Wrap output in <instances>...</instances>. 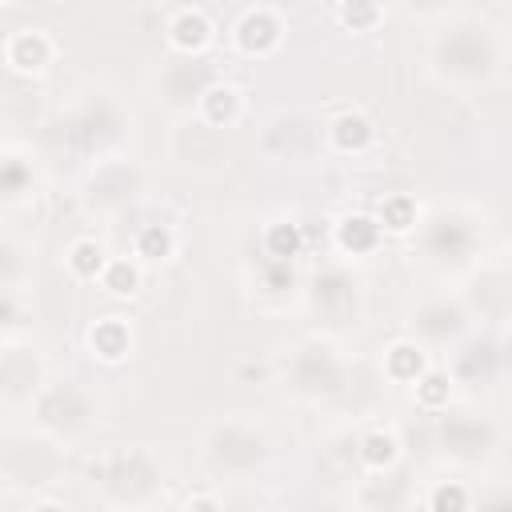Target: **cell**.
Wrapping results in <instances>:
<instances>
[{"instance_id":"19","label":"cell","mask_w":512,"mask_h":512,"mask_svg":"<svg viewBox=\"0 0 512 512\" xmlns=\"http://www.w3.org/2000/svg\"><path fill=\"white\" fill-rule=\"evenodd\" d=\"M32 512H68V508H64V504H56V500H40Z\"/></svg>"},{"instance_id":"4","label":"cell","mask_w":512,"mask_h":512,"mask_svg":"<svg viewBox=\"0 0 512 512\" xmlns=\"http://www.w3.org/2000/svg\"><path fill=\"white\" fill-rule=\"evenodd\" d=\"M244 112V92L228 80H216L200 92V120L212 124V128H232Z\"/></svg>"},{"instance_id":"12","label":"cell","mask_w":512,"mask_h":512,"mask_svg":"<svg viewBox=\"0 0 512 512\" xmlns=\"http://www.w3.org/2000/svg\"><path fill=\"white\" fill-rule=\"evenodd\" d=\"M376 224H380V232H392V236L412 232V224H416V200L412 196H388L380 204V212H376Z\"/></svg>"},{"instance_id":"2","label":"cell","mask_w":512,"mask_h":512,"mask_svg":"<svg viewBox=\"0 0 512 512\" xmlns=\"http://www.w3.org/2000/svg\"><path fill=\"white\" fill-rule=\"evenodd\" d=\"M232 40L244 56H268L284 40V16L272 4H248L232 28Z\"/></svg>"},{"instance_id":"9","label":"cell","mask_w":512,"mask_h":512,"mask_svg":"<svg viewBox=\"0 0 512 512\" xmlns=\"http://www.w3.org/2000/svg\"><path fill=\"white\" fill-rule=\"evenodd\" d=\"M360 460H364V468H372V472L396 468V460H400V436H396L392 428H372V432L360 440Z\"/></svg>"},{"instance_id":"3","label":"cell","mask_w":512,"mask_h":512,"mask_svg":"<svg viewBox=\"0 0 512 512\" xmlns=\"http://www.w3.org/2000/svg\"><path fill=\"white\" fill-rule=\"evenodd\" d=\"M164 36H168V44H172L176 52L196 56V52H204V48L212 44L216 28H212L208 8H200V4H180V8L168 12V28H164Z\"/></svg>"},{"instance_id":"16","label":"cell","mask_w":512,"mask_h":512,"mask_svg":"<svg viewBox=\"0 0 512 512\" xmlns=\"http://www.w3.org/2000/svg\"><path fill=\"white\" fill-rule=\"evenodd\" d=\"M332 16H336L348 32H376V24L384 20V8H380V4H368V0H352V4H336Z\"/></svg>"},{"instance_id":"18","label":"cell","mask_w":512,"mask_h":512,"mask_svg":"<svg viewBox=\"0 0 512 512\" xmlns=\"http://www.w3.org/2000/svg\"><path fill=\"white\" fill-rule=\"evenodd\" d=\"M180 512H224V504H220L212 492H192Z\"/></svg>"},{"instance_id":"14","label":"cell","mask_w":512,"mask_h":512,"mask_svg":"<svg viewBox=\"0 0 512 512\" xmlns=\"http://www.w3.org/2000/svg\"><path fill=\"white\" fill-rule=\"evenodd\" d=\"M176 252V232L168 224H144L136 232V256L144 260H168Z\"/></svg>"},{"instance_id":"1","label":"cell","mask_w":512,"mask_h":512,"mask_svg":"<svg viewBox=\"0 0 512 512\" xmlns=\"http://www.w3.org/2000/svg\"><path fill=\"white\" fill-rule=\"evenodd\" d=\"M56 40L48 28H36V24H24L16 32H8L4 40V64L16 72V76H44L52 64H56Z\"/></svg>"},{"instance_id":"15","label":"cell","mask_w":512,"mask_h":512,"mask_svg":"<svg viewBox=\"0 0 512 512\" xmlns=\"http://www.w3.org/2000/svg\"><path fill=\"white\" fill-rule=\"evenodd\" d=\"M412 396H416V404H420V408H432V412H436V408H444V404H448V396H452V380H448L440 368H432V364H428V368H424V376L412 384Z\"/></svg>"},{"instance_id":"8","label":"cell","mask_w":512,"mask_h":512,"mask_svg":"<svg viewBox=\"0 0 512 512\" xmlns=\"http://www.w3.org/2000/svg\"><path fill=\"white\" fill-rule=\"evenodd\" d=\"M424 368H428V356H424L420 344H412V340L388 344V352H384V372H388L396 384H416V380L424 376Z\"/></svg>"},{"instance_id":"11","label":"cell","mask_w":512,"mask_h":512,"mask_svg":"<svg viewBox=\"0 0 512 512\" xmlns=\"http://www.w3.org/2000/svg\"><path fill=\"white\" fill-rule=\"evenodd\" d=\"M100 288L112 296H136L140 292V264L132 256H108L104 272H100Z\"/></svg>"},{"instance_id":"6","label":"cell","mask_w":512,"mask_h":512,"mask_svg":"<svg viewBox=\"0 0 512 512\" xmlns=\"http://www.w3.org/2000/svg\"><path fill=\"white\" fill-rule=\"evenodd\" d=\"M88 348L104 360V364H120L132 352V328L120 316H104L88 328Z\"/></svg>"},{"instance_id":"13","label":"cell","mask_w":512,"mask_h":512,"mask_svg":"<svg viewBox=\"0 0 512 512\" xmlns=\"http://www.w3.org/2000/svg\"><path fill=\"white\" fill-rule=\"evenodd\" d=\"M300 244H304V232H300V224H292V220H276V224L264 228V252L276 256V260L296 256Z\"/></svg>"},{"instance_id":"5","label":"cell","mask_w":512,"mask_h":512,"mask_svg":"<svg viewBox=\"0 0 512 512\" xmlns=\"http://www.w3.org/2000/svg\"><path fill=\"white\" fill-rule=\"evenodd\" d=\"M372 140H376V128H372V120H368L364 112H356V108H344V112H336V116L328 120V144H332V152L352 156V152H364Z\"/></svg>"},{"instance_id":"7","label":"cell","mask_w":512,"mask_h":512,"mask_svg":"<svg viewBox=\"0 0 512 512\" xmlns=\"http://www.w3.org/2000/svg\"><path fill=\"white\" fill-rule=\"evenodd\" d=\"M380 224H376V216H368V212H348V216H340V224H336V244L344 248V252H352V256H360V252H372L376 244H380Z\"/></svg>"},{"instance_id":"17","label":"cell","mask_w":512,"mask_h":512,"mask_svg":"<svg viewBox=\"0 0 512 512\" xmlns=\"http://www.w3.org/2000/svg\"><path fill=\"white\" fill-rule=\"evenodd\" d=\"M468 508H472V496L460 480H440L428 492V512H468Z\"/></svg>"},{"instance_id":"10","label":"cell","mask_w":512,"mask_h":512,"mask_svg":"<svg viewBox=\"0 0 512 512\" xmlns=\"http://www.w3.org/2000/svg\"><path fill=\"white\" fill-rule=\"evenodd\" d=\"M104 264H108V252H104L100 240L80 236V240L68 244V268H72V276H80V280H100Z\"/></svg>"}]
</instances>
